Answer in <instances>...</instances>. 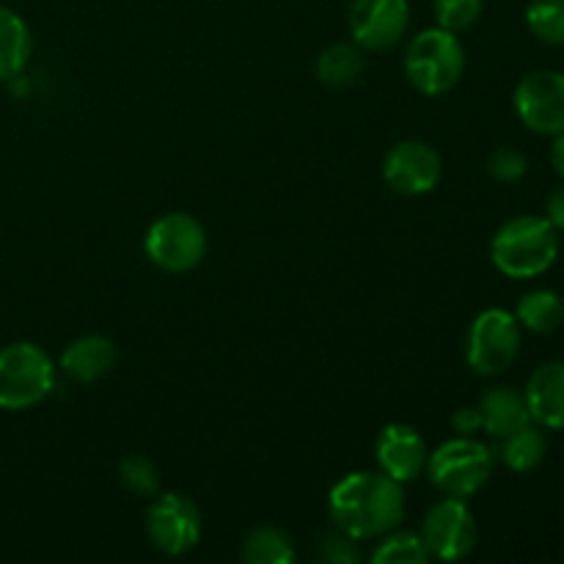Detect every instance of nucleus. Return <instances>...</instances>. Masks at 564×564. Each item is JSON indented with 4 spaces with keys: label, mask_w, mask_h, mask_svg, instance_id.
Returning a JSON list of instances; mask_svg holds the SVG:
<instances>
[{
    "label": "nucleus",
    "mask_w": 564,
    "mask_h": 564,
    "mask_svg": "<svg viewBox=\"0 0 564 564\" xmlns=\"http://www.w3.org/2000/svg\"><path fill=\"white\" fill-rule=\"evenodd\" d=\"M375 564H424L430 562V551L424 545L422 534L397 532L391 529L389 534L380 538V545L372 554Z\"/></svg>",
    "instance_id": "22"
},
{
    "label": "nucleus",
    "mask_w": 564,
    "mask_h": 564,
    "mask_svg": "<svg viewBox=\"0 0 564 564\" xmlns=\"http://www.w3.org/2000/svg\"><path fill=\"white\" fill-rule=\"evenodd\" d=\"M383 180L400 196H427L435 191L444 174V163L435 147L427 141H400L383 158Z\"/></svg>",
    "instance_id": "12"
},
{
    "label": "nucleus",
    "mask_w": 564,
    "mask_h": 564,
    "mask_svg": "<svg viewBox=\"0 0 564 564\" xmlns=\"http://www.w3.org/2000/svg\"><path fill=\"white\" fill-rule=\"evenodd\" d=\"M527 171H529L527 154L518 152V149L512 147L496 149V152L488 158V174L494 176L496 182H507V185H510V182L523 180Z\"/></svg>",
    "instance_id": "26"
},
{
    "label": "nucleus",
    "mask_w": 564,
    "mask_h": 564,
    "mask_svg": "<svg viewBox=\"0 0 564 564\" xmlns=\"http://www.w3.org/2000/svg\"><path fill=\"white\" fill-rule=\"evenodd\" d=\"M419 534H422L424 545H427L430 560L460 562L477 549L479 529L466 501L446 496L444 501H438L424 516L422 532Z\"/></svg>",
    "instance_id": "8"
},
{
    "label": "nucleus",
    "mask_w": 564,
    "mask_h": 564,
    "mask_svg": "<svg viewBox=\"0 0 564 564\" xmlns=\"http://www.w3.org/2000/svg\"><path fill=\"white\" fill-rule=\"evenodd\" d=\"M119 482L121 488L130 490L132 496L152 499L160 488L158 466L143 455H127L124 460L119 463Z\"/></svg>",
    "instance_id": "24"
},
{
    "label": "nucleus",
    "mask_w": 564,
    "mask_h": 564,
    "mask_svg": "<svg viewBox=\"0 0 564 564\" xmlns=\"http://www.w3.org/2000/svg\"><path fill=\"white\" fill-rule=\"evenodd\" d=\"M545 218L551 220L556 231H564V185L556 187L549 198V207H545Z\"/></svg>",
    "instance_id": "29"
},
{
    "label": "nucleus",
    "mask_w": 564,
    "mask_h": 564,
    "mask_svg": "<svg viewBox=\"0 0 564 564\" xmlns=\"http://www.w3.org/2000/svg\"><path fill=\"white\" fill-rule=\"evenodd\" d=\"M207 231L193 215L165 213L149 226L143 251L163 273H191L207 257Z\"/></svg>",
    "instance_id": "6"
},
{
    "label": "nucleus",
    "mask_w": 564,
    "mask_h": 564,
    "mask_svg": "<svg viewBox=\"0 0 564 564\" xmlns=\"http://www.w3.org/2000/svg\"><path fill=\"white\" fill-rule=\"evenodd\" d=\"M33 53L28 22L9 6H0V83L17 80Z\"/></svg>",
    "instance_id": "17"
},
{
    "label": "nucleus",
    "mask_w": 564,
    "mask_h": 564,
    "mask_svg": "<svg viewBox=\"0 0 564 564\" xmlns=\"http://www.w3.org/2000/svg\"><path fill=\"white\" fill-rule=\"evenodd\" d=\"M55 389V364L33 341L0 347V411H31Z\"/></svg>",
    "instance_id": "4"
},
{
    "label": "nucleus",
    "mask_w": 564,
    "mask_h": 564,
    "mask_svg": "<svg viewBox=\"0 0 564 564\" xmlns=\"http://www.w3.org/2000/svg\"><path fill=\"white\" fill-rule=\"evenodd\" d=\"M328 512L356 543L380 540L405 518V490L383 471H352L330 488Z\"/></svg>",
    "instance_id": "1"
},
{
    "label": "nucleus",
    "mask_w": 564,
    "mask_h": 564,
    "mask_svg": "<svg viewBox=\"0 0 564 564\" xmlns=\"http://www.w3.org/2000/svg\"><path fill=\"white\" fill-rule=\"evenodd\" d=\"M485 0H433L435 22L452 33L468 31L479 20Z\"/></svg>",
    "instance_id": "25"
},
{
    "label": "nucleus",
    "mask_w": 564,
    "mask_h": 564,
    "mask_svg": "<svg viewBox=\"0 0 564 564\" xmlns=\"http://www.w3.org/2000/svg\"><path fill=\"white\" fill-rule=\"evenodd\" d=\"M147 534L165 556H182L202 540V512L187 496L163 494L149 505Z\"/></svg>",
    "instance_id": "10"
},
{
    "label": "nucleus",
    "mask_w": 564,
    "mask_h": 564,
    "mask_svg": "<svg viewBox=\"0 0 564 564\" xmlns=\"http://www.w3.org/2000/svg\"><path fill=\"white\" fill-rule=\"evenodd\" d=\"M375 457H378V466L386 477L408 485L424 474L430 449L416 427L394 422L380 430L378 441H375Z\"/></svg>",
    "instance_id": "13"
},
{
    "label": "nucleus",
    "mask_w": 564,
    "mask_h": 564,
    "mask_svg": "<svg viewBox=\"0 0 564 564\" xmlns=\"http://www.w3.org/2000/svg\"><path fill=\"white\" fill-rule=\"evenodd\" d=\"M512 108L518 119L538 135L564 132V75L554 69H538L521 77L512 91Z\"/></svg>",
    "instance_id": "9"
},
{
    "label": "nucleus",
    "mask_w": 564,
    "mask_h": 564,
    "mask_svg": "<svg viewBox=\"0 0 564 564\" xmlns=\"http://www.w3.org/2000/svg\"><path fill=\"white\" fill-rule=\"evenodd\" d=\"M242 562L246 564H292L295 545L286 532L275 527H259L242 543Z\"/></svg>",
    "instance_id": "21"
},
{
    "label": "nucleus",
    "mask_w": 564,
    "mask_h": 564,
    "mask_svg": "<svg viewBox=\"0 0 564 564\" xmlns=\"http://www.w3.org/2000/svg\"><path fill=\"white\" fill-rule=\"evenodd\" d=\"M452 430L457 435H474L482 430V416H479V408H460L452 416Z\"/></svg>",
    "instance_id": "28"
},
{
    "label": "nucleus",
    "mask_w": 564,
    "mask_h": 564,
    "mask_svg": "<svg viewBox=\"0 0 564 564\" xmlns=\"http://www.w3.org/2000/svg\"><path fill=\"white\" fill-rule=\"evenodd\" d=\"M364 75V50L356 42H336L317 58V77L323 86L347 88Z\"/></svg>",
    "instance_id": "19"
},
{
    "label": "nucleus",
    "mask_w": 564,
    "mask_h": 564,
    "mask_svg": "<svg viewBox=\"0 0 564 564\" xmlns=\"http://www.w3.org/2000/svg\"><path fill=\"white\" fill-rule=\"evenodd\" d=\"M477 408L479 416H482V430L499 441L534 424L523 391L510 389V386H494V389H488L479 397Z\"/></svg>",
    "instance_id": "16"
},
{
    "label": "nucleus",
    "mask_w": 564,
    "mask_h": 564,
    "mask_svg": "<svg viewBox=\"0 0 564 564\" xmlns=\"http://www.w3.org/2000/svg\"><path fill=\"white\" fill-rule=\"evenodd\" d=\"M560 257V235L549 218L518 215L507 220L490 242V259L507 279H538L549 273Z\"/></svg>",
    "instance_id": "2"
},
{
    "label": "nucleus",
    "mask_w": 564,
    "mask_h": 564,
    "mask_svg": "<svg viewBox=\"0 0 564 564\" xmlns=\"http://www.w3.org/2000/svg\"><path fill=\"white\" fill-rule=\"evenodd\" d=\"M545 452H549V441H545V435L534 424H529V427L501 438L499 455L510 471L527 474L534 471L545 460Z\"/></svg>",
    "instance_id": "20"
},
{
    "label": "nucleus",
    "mask_w": 564,
    "mask_h": 564,
    "mask_svg": "<svg viewBox=\"0 0 564 564\" xmlns=\"http://www.w3.org/2000/svg\"><path fill=\"white\" fill-rule=\"evenodd\" d=\"M551 165H554L556 174L564 180V132L554 135V143H551Z\"/></svg>",
    "instance_id": "30"
},
{
    "label": "nucleus",
    "mask_w": 564,
    "mask_h": 564,
    "mask_svg": "<svg viewBox=\"0 0 564 564\" xmlns=\"http://www.w3.org/2000/svg\"><path fill=\"white\" fill-rule=\"evenodd\" d=\"M521 352V325L516 314L505 308H485L468 328L466 358L468 367L485 378L507 372Z\"/></svg>",
    "instance_id": "7"
},
{
    "label": "nucleus",
    "mask_w": 564,
    "mask_h": 564,
    "mask_svg": "<svg viewBox=\"0 0 564 564\" xmlns=\"http://www.w3.org/2000/svg\"><path fill=\"white\" fill-rule=\"evenodd\" d=\"M523 397L538 427L564 430V361H549L534 369Z\"/></svg>",
    "instance_id": "14"
},
{
    "label": "nucleus",
    "mask_w": 564,
    "mask_h": 564,
    "mask_svg": "<svg viewBox=\"0 0 564 564\" xmlns=\"http://www.w3.org/2000/svg\"><path fill=\"white\" fill-rule=\"evenodd\" d=\"M494 466L496 457L488 444L477 441L474 435H457L430 452L424 474L444 496L466 501L488 485Z\"/></svg>",
    "instance_id": "5"
},
{
    "label": "nucleus",
    "mask_w": 564,
    "mask_h": 564,
    "mask_svg": "<svg viewBox=\"0 0 564 564\" xmlns=\"http://www.w3.org/2000/svg\"><path fill=\"white\" fill-rule=\"evenodd\" d=\"M352 42L369 53H386L397 47L411 25L408 0H352L347 14Z\"/></svg>",
    "instance_id": "11"
},
{
    "label": "nucleus",
    "mask_w": 564,
    "mask_h": 564,
    "mask_svg": "<svg viewBox=\"0 0 564 564\" xmlns=\"http://www.w3.org/2000/svg\"><path fill=\"white\" fill-rule=\"evenodd\" d=\"M116 367V345L102 334H86L61 352V372L75 383H97Z\"/></svg>",
    "instance_id": "15"
},
{
    "label": "nucleus",
    "mask_w": 564,
    "mask_h": 564,
    "mask_svg": "<svg viewBox=\"0 0 564 564\" xmlns=\"http://www.w3.org/2000/svg\"><path fill=\"white\" fill-rule=\"evenodd\" d=\"M466 50L457 33L446 28H424L411 39L405 53V77L424 97H441L463 80Z\"/></svg>",
    "instance_id": "3"
},
{
    "label": "nucleus",
    "mask_w": 564,
    "mask_h": 564,
    "mask_svg": "<svg viewBox=\"0 0 564 564\" xmlns=\"http://www.w3.org/2000/svg\"><path fill=\"white\" fill-rule=\"evenodd\" d=\"M516 319L521 328L532 334L549 336L562 328L564 323V301L554 290H532L518 301Z\"/></svg>",
    "instance_id": "18"
},
{
    "label": "nucleus",
    "mask_w": 564,
    "mask_h": 564,
    "mask_svg": "<svg viewBox=\"0 0 564 564\" xmlns=\"http://www.w3.org/2000/svg\"><path fill=\"white\" fill-rule=\"evenodd\" d=\"M527 25L540 42L564 47V0H532L527 6Z\"/></svg>",
    "instance_id": "23"
},
{
    "label": "nucleus",
    "mask_w": 564,
    "mask_h": 564,
    "mask_svg": "<svg viewBox=\"0 0 564 564\" xmlns=\"http://www.w3.org/2000/svg\"><path fill=\"white\" fill-rule=\"evenodd\" d=\"M323 556L334 564H356L358 562L356 540L347 538L345 532L334 534V538H325L323 540Z\"/></svg>",
    "instance_id": "27"
}]
</instances>
